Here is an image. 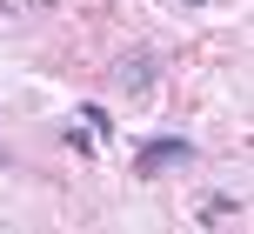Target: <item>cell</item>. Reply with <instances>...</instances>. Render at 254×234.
<instances>
[{
    "mask_svg": "<svg viewBox=\"0 0 254 234\" xmlns=\"http://www.w3.org/2000/svg\"><path fill=\"white\" fill-rule=\"evenodd\" d=\"M194 154H201V147H194L188 134H161V141H140L134 168L140 174H181V168H194Z\"/></svg>",
    "mask_w": 254,
    "mask_h": 234,
    "instance_id": "obj_1",
    "label": "cell"
},
{
    "mask_svg": "<svg viewBox=\"0 0 254 234\" xmlns=\"http://www.w3.org/2000/svg\"><path fill=\"white\" fill-rule=\"evenodd\" d=\"M0 161H7V154H0Z\"/></svg>",
    "mask_w": 254,
    "mask_h": 234,
    "instance_id": "obj_7",
    "label": "cell"
},
{
    "mask_svg": "<svg viewBox=\"0 0 254 234\" xmlns=\"http://www.w3.org/2000/svg\"><path fill=\"white\" fill-rule=\"evenodd\" d=\"M114 80L127 94H154V80H161V60H154L147 47H127L121 60H114Z\"/></svg>",
    "mask_w": 254,
    "mask_h": 234,
    "instance_id": "obj_2",
    "label": "cell"
},
{
    "mask_svg": "<svg viewBox=\"0 0 254 234\" xmlns=\"http://www.w3.org/2000/svg\"><path fill=\"white\" fill-rule=\"evenodd\" d=\"M234 214H241V201H234V194H214V201L201 208V221H207V228H221V221H234Z\"/></svg>",
    "mask_w": 254,
    "mask_h": 234,
    "instance_id": "obj_3",
    "label": "cell"
},
{
    "mask_svg": "<svg viewBox=\"0 0 254 234\" xmlns=\"http://www.w3.org/2000/svg\"><path fill=\"white\" fill-rule=\"evenodd\" d=\"M61 141H67V147H74V154H101V141H94V134H87V127H74V120H67V127H61Z\"/></svg>",
    "mask_w": 254,
    "mask_h": 234,
    "instance_id": "obj_4",
    "label": "cell"
},
{
    "mask_svg": "<svg viewBox=\"0 0 254 234\" xmlns=\"http://www.w3.org/2000/svg\"><path fill=\"white\" fill-rule=\"evenodd\" d=\"M80 120H87V134H94V141H107V134H114V120H107V107H80Z\"/></svg>",
    "mask_w": 254,
    "mask_h": 234,
    "instance_id": "obj_5",
    "label": "cell"
},
{
    "mask_svg": "<svg viewBox=\"0 0 254 234\" xmlns=\"http://www.w3.org/2000/svg\"><path fill=\"white\" fill-rule=\"evenodd\" d=\"M181 7H207V0H181Z\"/></svg>",
    "mask_w": 254,
    "mask_h": 234,
    "instance_id": "obj_6",
    "label": "cell"
}]
</instances>
